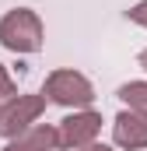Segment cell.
I'll use <instances>...</instances> for the list:
<instances>
[{
  "mask_svg": "<svg viewBox=\"0 0 147 151\" xmlns=\"http://www.w3.org/2000/svg\"><path fill=\"white\" fill-rule=\"evenodd\" d=\"M46 42V25L32 7H14L0 18V46L18 53V56H32Z\"/></svg>",
  "mask_w": 147,
  "mask_h": 151,
  "instance_id": "cell-1",
  "label": "cell"
},
{
  "mask_svg": "<svg viewBox=\"0 0 147 151\" xmlns=\"http://www.w3.org/2000/svg\"><path fill=\"white\" fill-rule=\"evenodd\" d=\"M42 95L63 109H88L95 102V84L74 67H60L42 81Z\"/></svg>",
  "mask_w": 147,
  "mask_h": 151,
  "instance_id": "cell-2",
  "label": "cell"
},
{
  "mask_svg": "<svg viewBox=\"0 0 147 151\" xmlns=\"http://www.w3.org/2000/svg\"><path fill=\"white\" fill-rule=\"evenodd\" d=\"M46 106H49V99L42 91L39 95H14V99H7V106L0 109V134L7 141H14L18 134L32 130L39 123V116L46 113Z\"/></svg>",
  "mask_w": 147,
  "mask_h": 151,
  "instance_id": "cell-3",
  "label": "cell"
},
{
  "mask_svg": "<svg viewBox=\"0 0 147 151\" xmlns=\"http://www.w3.org/2000/svg\"><path fill=\"white\" fill-rule=\"evenodd\" d=\"M60 148L67 151H81L88 144H98V134H102V116L95 109H74L67 119H60Z\"/></svg>",
  "mask_w": 147,
  "mask_h": 151,
  "instance_id": "cell-4",
  "label": "cell"
},
{
  "mask_svg": "<svg viewBox=\"0 0 147 151\" xmlns=\"http://www.w3.org/2000/svg\"><path fill=\"white\" fill-rule=\"evenodd\" d=\"M112 141H116V148L144 151L147 148V116L137 113V109H123L112 119Z\"/></svg>",
  "mask_w": 147,
  "mask_h": 151,
  "instance_id": "cell-5",
  "label": "cell"
},
{
  "mask_svg": "<svg viewBox=\"0 0 147 151\" xmlns=\"http://www.w3.org/2000/svg\"><path fill=\"white\" fill-rule=\"evenodd\" d=\"M56 148H60V130L49 123H35L32 130H25L4 144V151H56Z\"/></svg>",
  "mask_w": 147,
  "mask_h": 151,
  "instance_id": "cell-6",
  "label": "cell"
},
{
  "mask_svg": "<svg viewBox=\"0 0 147 151\" xmlns=\"http://www.w3.org/2000/svg\"><path fill=\"white\" fill-rule=\"evenodd\" d=\"M116 95L123 99V106H126V109H137V113L147 116V81H126Z\"/></svg>",
  "mask_w": 147,
  "mask_h": 151,
  "instance_id": "cell-7",
  "label": "cell"
},
{
  "mask_svg": "<svg viewBox=\"0 0 147 151\" xmlns=\"http://www.w3.org/2000/svg\"><path fill=\"white\" fill-rule=\"evenodd\" d=\"M14 95H18V84H14L11 70L0 63V99H14Z\"/></svg>",
  "mask_w": 147,
  "mask_h": 151,
  "instance_id": "cell-8",
  "label": "cell"
},
{
  "mask_svg": "<svg viewBox=\"0 0 147 151\" xmlns=\"http://www.w3.org/2000/svg\"><path fill=\"white\" fill-rule=\"evenodd\" d=\"M126 18H130L133 25H140V28H147V0H140V4H133V7L126 11Z\"/></svg>",
  "mask_w": 147,
  "mask_h": 151,
  "instance_id": "cell-9",
  "label": "cell"
},
{
  "mask_svg": "<svg viewBox=\"0 0 147 151\" xmlns=\"http://www.w3.org/2000/svg\"><path fill=\"white\" fill-rule=\"evenodd\" d=\"M81 151H112L109 144H88V148H81Z\"/></svg>",
  "mask_w": 147,
  "mask_h": 151,
  "instance_id": "cell-10",
  "label": "cell"
},
{
  "mask_svg": "<svg viewBox=\"0 0 147 151\" xmlns=\"http://www.w3.org/2000/svg\"><path fill=\"white\" fill-rule=\"evenodd\" d=\"M140 67H144V70H147V49H144V53H140Z\"/></svg>",
  "mask_w": 147,
  "mask_h": 151,
  "instance_id": "cell-11",
  "label": "cell"
}]
</instances>
